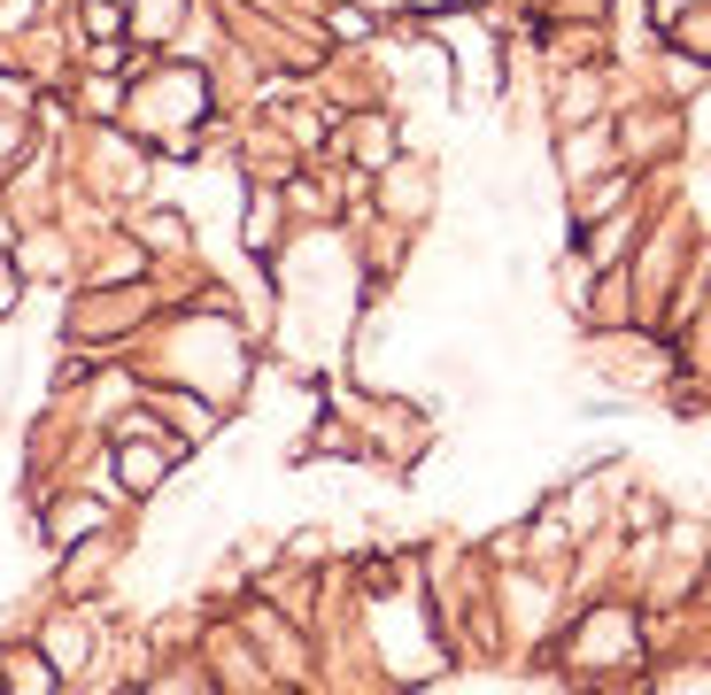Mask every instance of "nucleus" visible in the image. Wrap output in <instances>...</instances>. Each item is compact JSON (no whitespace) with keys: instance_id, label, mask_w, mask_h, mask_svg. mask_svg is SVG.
I'll return each mask as SVG.
<instances>
[{"instance_id":"f257e3e1","label":"nucleus","mask_w":711,"mask_h":695,"mask_svg":"<svg viewBox=\"0 0 711 695\" xmlns=\"http://www.w3.org/2000/svg\"><path fill=\"white\" fill-rule=\"evenodd\" d=\"M155 472H162L155 449H124V479H132V487H155Z\"/></svg>"},{"instance_id":"f03ea898","label":"nucleus","mask_w":711,"mask_h":695,"mask_svg":"<svg viewBox=\"0 0 711 695\" xmlns=\"http://www.w3.org/2000/svg\"><path fill=\"white\" fill-rule=\"evenodd\" d=\"M85 32H94V39L117 32V9H109V0H94V9H85Z\"/></svg>"}]
</instances>
